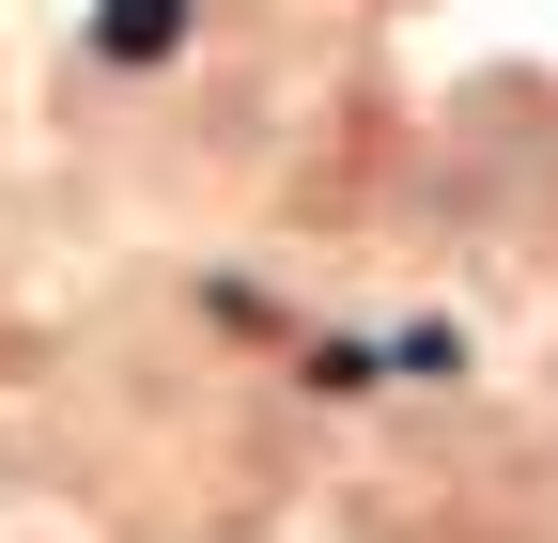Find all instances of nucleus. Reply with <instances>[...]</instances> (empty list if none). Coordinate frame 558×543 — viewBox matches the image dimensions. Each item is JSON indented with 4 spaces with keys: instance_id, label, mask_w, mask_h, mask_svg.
Listing matches in <instances>:
<instances>
[{
    "instance_id": "obj_1",
    "label": "nucleus",
    "mask_w": 558,
    "mask_h": 543,
    "mask_svg": "<svg viewBox=\"0 0 558 543\" xmlns=\"http://www.w3.org/2000/svg\"><path fill=\"white\" fill-rule=\"evenodd\" d=\"M171 32H186V0H109V16H94V47H109V62H156Z\"/></svg>"
}]
</instances>
